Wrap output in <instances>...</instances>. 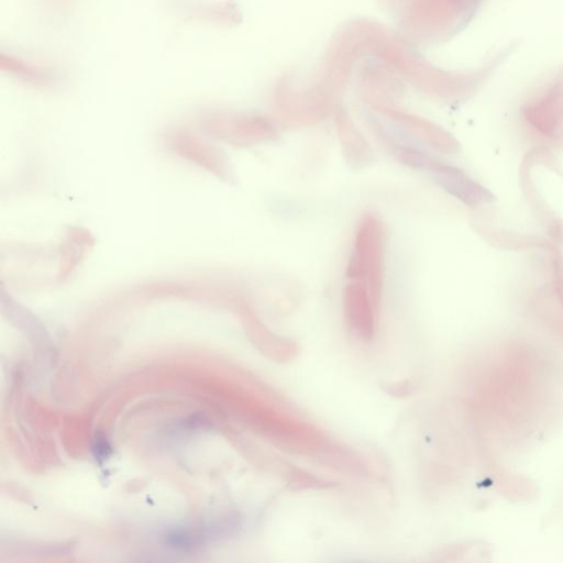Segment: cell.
Masks as SVG:
<instances>
[{
	"label": "cell",
	"mask_w": 563,
	"mask_h": 563,
	"mask_svg": "<svg viewBox=\"0 0 563 563\" xmlns=\"http://www.w3.org/2000/svg\"><path fill=\"white\" fill-rule=\"evenodd\" d=\"M239 309L251 339L263 354L278 363L290 362L297 356L299 346L294 340L267 328L249 303L240 302Z\"/></svg>",
	"instance_id": "3"
},
{
	"label": "cell",
	"mask_w": 563,
	"mask_h": 563,
	"mask_svg": "<svg viewBox=\"0 0 563 563\" xmlns=\"http://www.w3.org/2000/svg\"><path fill=\"white\" fill-rule=\"evenodd\" d=\"M334 122L342 156L349 168L362 170L371 166L375 161L373 147L353 121L341 111Z\"/></svg>",
	"instance_id": "4"
},
{
	"label": "cell",
	"mask_w": 563,
	"mask_h": 563,
	"mask_svg": "<svg viewBox=\"0 0 563 563\" xmlns=\"http://www.w3.org/2000/svg\"><path fill=\"white\" fill-rule=\"evenodd\" d=\"M384 112L390 119L399 123L410 134L429 146L442 152H450L454 150L455 144L452 137L431 122L419 117L391 109H384Z\"/></svg>",
	"instance_id": "5"
},
{
	"label": "cell",
	"mask_w": 563,
	"mask_h": 563,
	"mask_svg": "<svg viewBox=\"0 0 563 563\" xmlns=\"http://www.w3.org/2000/svg\"><path fill=\"white\" fill-rule=\"evenodd\" d=\"M343 310L351 333L361 342L372 341L377 331L380 310L363 283L349 280L345 284Z\"/></svg>",
	"instance_id": "2"
},
{
	"label": "cell",
	"mask_w": 563,
	"mask_h": 563,
	"mask_svg": "<svg viewBox=\"0 0 563 563\" xmlns=\"http://www.w3.org/2000/svg\"><path fill=\"white\" fill-rule=\"evenodd\" d=\"M387 227L380 216L365 212L354 230L351 254L345 277L347 280L363 283L380 310L384 287L385 252Z\"/></svg>",
	"instance_id": "1"
},
{
	"label": "cell",
	"mask_w": 563,
	"mask_h": 563,
	"mask_svg": "<svg viewBox=\"0 0 563 563\" xmlns=\"http://www.w3.org/2000/svg\"><path fill=\"white\" fill-rule=\"evenodd\" d=\"M91 451L93 457L99 463H102L106 460H108L112 452L109 441L106 439V437L101 434L97 435V438L95 439Z\"/></svg>",
	"instance_id": "7"
},
{
	"label": "cell",
	"mask_w": 563,
	"mask_h": 563,
	"mask_svg": "<svg viewBox=\"0 0 563 563\" xmlns=\"http://www.w3.org/2000/svg\"><path fill=\"white\" fill-rule=\"evenodd\" d=\"M202 534L189 528H174L164 536L165 544L177 551H189L199 547L202 542Z\"/></svg>",
	"instance_id": "6"
}]
</instances>
